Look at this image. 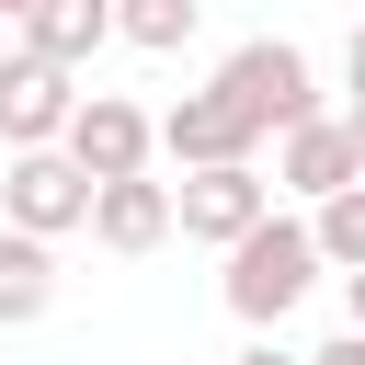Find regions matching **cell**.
I'll return each mask as SVG.
<instances>
[{"label": "cell", "instance_id": "obj_1", "mask_svg": "<svg viewBox=\"0 0 365 365\" xmlns=\"http://www.w3.org/2000/svg\"><path fill=\"white\" fill-rule=\"evenodd\" d=\"M308 285H319V228H308V217H262L251 240H228V308H240L251 331H274Z\"/></svg>", "mask_w": 365, "mask_h": 365}, {"label": "cell", "instance_id": "obj_2", "mask_svg": "<svg viewBox=\"0 0 365 365\" xmlns=\"http://www.w3.org/2000/svg\"><path fill=\"white\" fill-rule=\"evenodd\" d=\"M0 217L34 228V240H68V228H91V171H80L68 148H11V171H0Z\"/></svg>", "mask_w": 365, "mask_h": 365}, {"label": "cell", "instance_id": "obj_3", "mask_svg": "<svg viewBox=\"0 0 365 365\" xmlns=\"http://www.w3.org/2000/svg\"><path fill=\"white\" fill-rule=\"evenodd\" d=\"M217 91H228V103H240L251 125H274V137L319 114V91H308V57H297L285 34H251V46H240V57L217 68Z\"/></svg>", "mask_w": 365, "mask_h": 365}, {"label": "cell", "instance_id": "obj_4", "mask_svg": "<svg viewBox=\"0 0 365 365\" xmlns=\"http://www.w3.org/2000/svg\"><path fill=\"white\" fill-rule=\"evenodd\" d=\"M171 217H182V240H251L262 217H274V182L251 171V160H205V171H182L171 182Z\"/></svg>", "mask_w": 365, "mask_h": 365}, {"label": "cell", "instance_id": "obj_5", "mask_svg": "<svg viewBox=\"0 0 365 365\" xmlns=\"http://www.w3.org/2000/svg\"><path fill=\"white\" fill-rule=\"evenodd\" d=\"M68 114H80V68L11 46V57H0V137H11V148H57Z\"/></svg>", "mask_w": 365, "mask_h": 365}, {"label": "cell", "instance_id": "obj_6", "mask_svg": "<svg viewBox=\"0 0 365 365\" xmlns=\"http://www.w3.org/2000/svg\"><path fill=\"white\" fill-rule=\"evenodd\" d=\"M91 182H125V171H148V148H160V114H137L125 91H80V114H68V137H57Z\"/></svg>", "mask_w": 365, "mask_h": 365}, {"label": "cell", "instance_id": "obj_7", "mask_svg": "<svg viewBox=\"0 0 365 365\" xmlns=\"http://www.w3.org/2000/svg\"><path fill=\"white\" fill-rule=\"evenodd\" d=\"M160 148H171L182 171H205V160H251V148H262V125H251V114L205 80V91H182V103L160 114Z\"/></svg>", "mask_w": 365, "mask_h": 365}, {"label": "cell", "instance_id": "obj_8", "mask_svg": "<svg viewBox=\"0 0 365 365\" xmlns=\"http://www.w3.org/2000/svg\"><path fill=\"white\" fill-rule=\"evenodd\" d=\"M274 182L285 194H342V182H365V137H354V114H308V125H285V160H274Z\"/></svg>", "mask_w": 365, "mask_h": 365}, {"label": "cell", "instance_id": "obj_9", "mask_svg": "<svg viewBox=\"0 0 365 365\" xmlns=\"http://www.w3.org/2000/svg\"><path fill=\"white\" fill-rule=\"evenodd\" d=\"M182 217H171V182H148V171H125V182H91V240L103 251H160Z\"/></svg>", "mask_w": 365, "mask_h": 365}, {"label": "cell", "instance_id": "obj_10", "mask_svg": "<svg viewBox=\"0 0 365 365\" xmlns=\"http://www.w3.org/2000/svg\"><path fill=\"white\" fill-rule=\"evenodd\" d=\"M46 308H57V240L0 228V331H23V319H46Z\"/></svg>", "mask_w": 365, "mask_h": 365}, {"label": "cell", "instance_id": "obj_11", "mask_svg": "<svg viewBox=\"0 0 365 365\" xmlns=\"http://www.w3.org/2000/svg\"><path fill=\"white\" fill-rule=\"evenodd\" d=\"M103 34H114V0H34V11H23V46L57 57V68H91Z\"/></svg>", "mask_w": 365, "mask_h": 365}, {"label": "cell", "instance_id": "obj_12", "mask_svg": "<svg viewBox=\"0 0 365 365\" xmlns=\"http://www.w3.org/2000/svg\"><path fill=\"white\" fill-rule=\"evenodd\" d=\"M194 23H205V0H114V34L125 46H160V57L194 46Z\"/></svg>", "mask_w": 365, "mask_h": 365}, {"label": "cell", "instance_id": "obj_13", "mask_svg": "<svg viewBox=\"0 0 365 365\" xmlns=\"http://www.w3.org/2000/svg\"><path fill=\"white\" fill-rule=\"evenodd\" d=\"M319 262H342V274H365V182H342V194H319Z\"/></svg>", "mask_w": 365, "mask_h": 365}, {"label": "cell", "instance_id": "obj_14", "mask_svg": "<svg viewBox=\"0 0 365 365\" xmlns=\"http://www.w3.org/2000/svg\"><path fill=\"white\" fill-rule=\"evenodd\" d=\"M308 365H365V331H342V342H319Z\"/></svg>", "mask_w": 365, "mask_h": 365}, {"label": "cell", "instance_id": "obj_15", "mask_svg": "<svg viewBox=\"0 0 365 365\" xmlns=\"http://www.w3.org/2000/svg\"><path fill=\"white\" fill-rule=\"evenodd\" d=\"M228 365H308V354H285V342H251V354H228Z\"/></svg>", "mask_w": 365, "mask_h": 365}, {"label": "cell", "instance_id": "obj_16", "mask_svg": "<svg viewBox=\"0 0 365 365\" xmlns=\"http://www.w3.org/2000/svg\"><path fill=\"white\" fill-rule=\"evenodd\" d=\"M342 68H354V103H365V23H354V46H342Z\"/></svg>", "mask_w": 365, "mask_h": 365}, {"label": "cell", "instance_id": "obj_17", "mask_svg": "<svg viewBox=\"0 0 365 365\" xmlns=\"http://www.w3.org/2000/svg\"><path fill=\"white\" fill-rule=\"evenodd\" d=\"M23 11H34V0H0V23H23Z\"/></svg>", "mask_w": 365, "mask_h": 365}, {"label": "cell", "instance_id": "obj_18", "mask_svg": "<svg viewBox=\"0 0 365 365\" xmlns=\"http://www.w3.org/2000/svg\"><path fill=\"white\" fill-rule=\"evenodd\" d=\"M354 331H365V274H354Z\"/></svg>", "mask_w": 365, "mask_h": 365}, {"label": "cell", "instance_id": "obj_19", "mask_svg": "<svg viewBox=\"0 0 365 365\" xmlns=\"http://www.w3.org/2000/svg\"><path fill=\"white\" fill-rule=\"evenodd\" d=\"M354 137H365V103H354Z\"/></svg>", "mask_w": 365, "mask_h": 365}, {"label": "cell", "instance_id": "obj_20", "mask_svg": "<svg viewBox=\"0 0 365 365\" xmlns=\"http://www.w3.org/2000/svg\"><path fill=\"white\" fill-rule=\"evenodd\" d=\"M0 57H11V46H0Z\"/></svg>", "mask_w": 365, "mask_h": 365}]
</instances>
